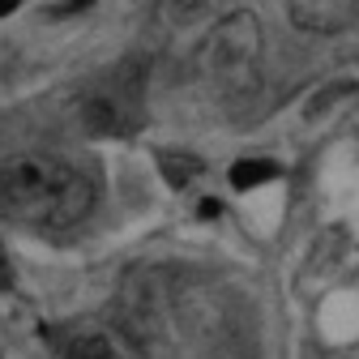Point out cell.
Listing matches in <instances>:
<instances>
[{"instance_id": "obj_6", "label": "cell", "mask_w": 359, "mask_h": 359, "mask_svg": "<svg viewBox=\"0 0 359 359\" xmlns=\"http://www.w3.org/2000/svg\"><path fill=\"white\" fill-rule=\"evenodd\" d=\"M171 5V18H193V13H201L210 0H167Z\"/></svg>"}, {"instance_id": "obj_3", "label": "cell", "mask_w": 359, "mask_h": 359, "mask_svg": "<svg viewBox=\"0 0 359 359\" xmlns=\"http://www.w3.org/2000/svg\"><path fill=\"white\" fill-rule=\"evenodd\" d=\"M287 13L304 34H346L359 26V0H287Z\"/></svg>"}, {"instance_id": "obj_7", "label": "cell", "mask_w": 359, "mask_h": 359, "mask_svg": "<svg viewBox=\"0 0 359 359\" xmlns=\"http://www.w3.org/2000/svg\"><path fill=\"white\" fill-rule=\"evenodd\" d=\"M13 9H18V0H0V18H9Z\"/></svg>"}, {"instance_id": "obj_1", "label": "cell", "mask_w": 359, "mask_h": 359, "mask_svg": "<svg viewBox=\"0 0 359 359\" xmlns=\"http://www.w3.org/2000/svg\"><path fill=\"white\" fill-rule=\"evenodd\" d=\"M95 205V180L60 154H18L0 163V218L30 231H60Z\"/></svg>"}, {"instance_id": "obj_4", "label": "cell", "mask_w": 359, "mask_h": 359, "mask_svg": "<svg viewBox=\"0 0 359 359\" xmlns=\"http://www.w3.org/2000/svg\"><path fill=\"white\" fill-rule=\"evenodd\" d=\"M269 180H278V163H269V158H240L231 167V184L244 193V189H261L269 184Z\"/></svg>"}, {"instance_id": "obj_2", "label": "cell", "mask_w": 359, "mask_h": 359, "mask_svg": "<svg viewBox=\"0 0 359 359\" xmlns=\"http://www.w3.org/2000/svg\"><path fill=\"white\" fill-rule=\"evenodd\" d=\"M261 73V22L248 9L218 18L201 48H197V77L218 99H244Z\"/></svg>"}, {"instance_id": "obj_5", "label": "cell", "mask_w": 359, "mask_h": 359, "mask_svg": "<svg viewBox=\"0 0 359 359\" xmlns=\"http://www.w3.org/2000/svg\"><path fill=\"white\" fill-rule=\"evenodd\" d=\"M65 359H124V355L107 334H77L65 346Z\"/></svg>"}]
</instances>
